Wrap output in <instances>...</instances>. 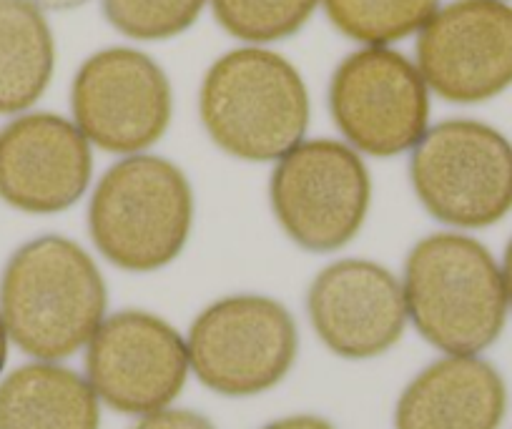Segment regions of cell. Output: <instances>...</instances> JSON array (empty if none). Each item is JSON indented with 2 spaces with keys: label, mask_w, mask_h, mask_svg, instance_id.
Wrapping results in <instances>:
<instances>
[{
  "label": "cell",
  "mask_w": 512,
  "mask_h": 429,
  "mask_svg": "<svg viewBox=\"0 0 512 429\" xmlns=\"http://www.w3.org/2000/svg\"><path fill=\"white\" fill-rule=\"evenodd\" d=\"M189 349L159 314L121 309L108 314L86 347V379L101 402L121 414L166 409L189 377Z\"/></svg>",
  "instance_id": "10"
},
{
  "label": "cell",
  "mask_w": 512,
  "mask_h": 429,
  "mask_svg": "<svg viewBox=\"0 0 512 429\" xmlns=\"http://www.w3.org/2000/svg\"><path fill=\"white\" fill-rule=\"evenodd\" d=\"M407 317L445 354H480L500 337L507 292L495 256L472 236L447 229L422 236L402 266Z\"/></svg>",
  "instance_id": "4"
},
{
  "label": "cell",
  "mask_w": 512,
  "mask_h": 429,
  "mask_svg": "<svg viewBox=\"0 0 512 429\" xmlns=\"http://www.w3.org/2000/svg\"><path fill=\"white\" fill-rule=\"evenodd\" d=\"M329 23L349 41L390 48L417 36L440 11V0H322Z\"/></svg>",
  "instance_id": "17"
},
{
  "label": "cell",
  "mask_w": 512,
  "mask_h": 429,
  "mask_svg": "<svg viewBox=\"0 0 512 429\" xmlns=\"http://www.w3.org/2000/svg\"><path fill=\"white\" fill-rule=\"evenodd\" d=\"M407 171L422 209L447 229H485L512 211V146L482 121L430 126Z\"/></svg>",
  "instance_id": "6"
},
{
  "label": "cell",
  "mask_w": 512,
  "mask_h": 429,
  "mask_svg": "<svg viewBox=\"0 0 512 429\" xmlns=\"http://www.w3.org/2000/svg\"><path fill=\"white\" fill-rule=\"evenodd\" d=\"M8 329H6V322H3V317H0V372H3V367H6V359H8Z\"/></svg>",
  "instance_id": "24"
},
{
  "label": "cell",
  "mask_w": 512,
  "mask_h": 429,
  "mask_svg": "<svg viewBox=\"0 0 512 429\" xmlns=\"http://www.w3.org/2000/svg\"><path fill=\"white\" fill-rule=\"evenodd\" d=\"M415 63L430 93L482 103L512 86V8L502 0H452L417 33Z\"/></svg>",
  "instance_id": "11"
},
{
  "label": "cell",
  "mask_w": 512,
  "mask_h": 429,
  "mask_svg": "<svg viewBox=\"0 0 512 429\" xmlns=\"http://www.w3.org/2000/svg\"><path fill=\"white\" fill-rule=\"evenodd\" d=\"M199 118L211 143L231 159L277 164L307 136L312 101L289 58L264 46H241L206 71Z\"/></svg>",
  "instance_id": "2"
},
{
  "label": "cell",
  "mask_w": 512,
  "mask_h": 429,
  "mask_svg": "<svg viewBox=\"0 0 512 429\" xmlns=\"http://www.w3.org/2000/svg\"><path fill=\"white\" fill-rule=\"evenodd\" d=\"M0 317L11 342L38 362L73 357L108 317L101 266L68 236L26 241L0 274Z\"/></svg>",
  "instance_id": "1"
},
{
  "label": "cell",
  "mask_w": 512,
  "mask_h": 429,
  "mask_svg": "<svg viewBox=\"0 0 512 429\" xmlns=\"http://www.w3.org/2000/svg\"><path fill=\"white\" fill-rule=\"evenodd\" d=\"M502 281H505V292H507V304L512 307V239L510 244H507L505 249V256H502Z\"/></svg>",
  "instance_id": "23"
},
{
  "label": "cell",
  "mask_w": 512,
  "mask_h": 429,
  "mask_svg": "<svg viewBox=\"0 0 512 429\" xmlns=\"http://www.w3.org/2000/svg\"><path fill=\"white\" fill-rule=\"evenodd\" d=\"M216 23L246 46H267L302 31L322 0H209Z\"/></svg>",
  "instance_id": "18"
},
{
  "label": "cell",
  "mask_w": 512,
  "mask_h": 429,
  "mask_svg": "<svg viewBox=\"0 0 512 429\" xmlns=\"http://www.w3.org/2000/svg\"><path fill=\"white\" fill-rule=\"evenodd\" d=\"M191 372L224 397H254L277 387L297 362L299 332L292 312L267 294L214 299L186 334Z\"/></svg>",
  "instance_id": "7"
},
{
  "label": "cell",
  "mask_w": 512,
  "mask_h": 429,
  "mask_svg": "<svg viewBox=\"0 0 512 429\" xmlns=\"http://www.w3.org/2000/svg\"><path fill=\"white\" fill-rule=\"evenodd\" d=\"M41 11H53V13H66V11H76V8L86 6L88 0H28Z\"/></svg>",
  "instance_id": "22"
},
{
  "label": "cell",
  "mask_w": 512,
  "mask_h": 429,
  "mask_svg": "<svg viewBox=\"0 0 512 429\" xmlns=\"http://www.w3.org/2000/svg\"><path fill=\"white\" fill-rule=\"evenodd\" d=\"M329 113L354 151L374 159L410 154L430 128V88L395 48L349 53L329 81Z\"/></svg>",
  "instance_id": "8"
},
{
  "label": "cell",
  "mask_w": 512,
  "mask_h": 429,
  "mask_svg": "<svg viewBox=\"0 0 512 429\" xmlns=\"http://www.w3.org/2000/svg\"><path fill=\"white\" fill-rule=\"evenodd\" d=\"M209 0H101L103 16L131 41H171L189 31Z\"/></svg>",
  "instance_id": "19"
},
{
  "label": "cell",
  "mask_w": 512,
  "mask_h": 429,
  "mask_svg": "<svg viewBox=\"0 0 512 429\" xmlns=\"http://www.w3.org/2000/svg\"><path fill=\"white\" fill-rule=\"evenodd\" d=\"M56 71V38L41 8L0 0V113H23Z\"/></svg>",
  "instance_id": "16"
},
{
  "label": "cell",
  "mask_w": 512,
  "mask_h": 429,
  "mask_svg": "<svg viewBox=\"0 0 512 429\" xmlns=\"http://www.w3.org/2000/svg\"><path fill=\"white\" fill-rule=\"evenodd\" d=\"M131 429H216L204 414L191 412V409H159V412H151L146 417H141L139 422Z\"/></svg>",
  "instance_id": "20"
},
{
  "label": "cell",
  "mask_w": 512,
  "mask_h": 429,
  "mask_svg": "<svg viewBox=\"0 0 512 429\" xmlns=\"http://www.w3.org/2000/svg\"><path fill=\"white\" fill-rule=\"evenodd\" d=\"M505 409V382L490 362L477 354H447L407 384L395 429H497Z\"/></svg>",
  "instance_id": "14"
},
{
  "label": "cell",
  "mask_w": 512,
  "mask_h": 429,
  "mask_svg": "<svg viewBox=\"0 0 512 429\" xmlns=\"http://www.w3.org/2000/svg\"><path fill=\"white\" fill-rule=\"evenodd\" d=\"M91 382L58 362H31L0 382V429H98Z\"/></svg>",
  "instance_id": "15"
},
{
  "label": "cell",
  "mask_w": 512,
  "mask_h": 429,
  "mask_svg": "<svg viewBox=\"0 0 512 429\" xmlns=\"http://www.w3.org/2000/svg\"><path fill=\"white\" fill-rule=\"evenodd\" d=\"M196 221V194L179 164L156 154L123 156L88 196L91 244L116 269L154 274L184 254Z\"/></svg>",
  "instance_id": "3"
},
{
  "label": "cell",
  "mask_w": 512,
  "mask_h": 429,
  "mask_svg": "<svg viewBox=\"0 0 512 429\" xmlns=\"http://www.w3.org/2000/svg\"><path fill=\"white\" fill-rule=\"evenodd\" d=\"M71 113L91 146L116 156L149 154L174 118V88L164 68L139 48L111 46L81 63Z\"/></svg>",
  "instance_id": "9"
},
{
  "label": "cell",
  "mask_w": 512,
  "mask_h": 429,
  "mask_svg": "<svg viewBox=\"0 0 512 429\" xmlns=\"http://www.w3.org/2000/svg\"><path fill=\"white\" fill-rule=\"evenodd\" d=\"M262 429H334L332 422L322 417H314V414H294V417L277 419V422L267 424Z\"/></svg>",
  "instance_id": "21"
},
{
  "label": "cell",
  "mask_w": 512,
  "mask_h": 429,
  "mask_svg": "<svg viewBox=\"0 0 512 429\" xmlns=\"http://www.w3.org/2000/svg\"><path fill=\"white\" fill-rule=\"evenodd\" d=\"M93 146L58 113H23L0 131V199L23 214H61L91 191Z\"/></svg>",
  "instance_id": "13"
},
{
  "label": "cell",
  "mask_w": 512,
  "mask_h": 429,
  "mask_svg": "<svg viewBox=\"0 0 512 429\" xmlns=\"http://www.w3.org/2000/svg\"><path fill=\"white\" fill-rule=\"evenodd\" d=\"M364 156L337 138H304L274 164L269 206L292 244L334 254L359 236L372 211Z\"/></svg>",
  "instance_id": "5"
},
{
  "label": "cell",
  "mask_w": 512,
  "mask_h": 429,
  "mask_svg": "<svg viewBox=\"0 0 512 429\" xmlns=\"http://www.w3.org/2000/svg\"><path fill=\"white\" fill-rule=\"evenodd\" d=\"M307 314L319 342L344 359L390 352L405 334L402 279L372 259H337L314 274Z\"/></svg>",
  "instance_id": "12"
}]
</instances>
